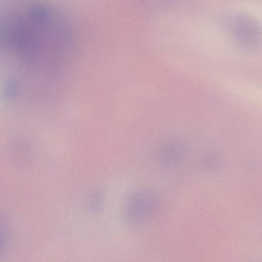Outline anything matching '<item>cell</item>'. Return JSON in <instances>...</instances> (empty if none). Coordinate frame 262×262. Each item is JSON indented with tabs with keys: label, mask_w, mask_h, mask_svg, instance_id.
I'll use <instances>...</instances> for the list:
<instances>
[{
	"label": "cell",
	"mask_w": 262,
	"mask_h": 262,
	"mask_svg": "<svg viewBox=\"0 0 262 262\" xmlns=\"http://www.w3.org/2000/svg\"><path fill=\"white\" fill-rule=\"evenodd\" d=\"M71 32L42 0H4L0 4V50L30 67L54 69L65 59Z\"/></svg>",
	"instance_id": "1"
},
{
	"label": "cell",
	"mask_w": 262,
	"mask_h": 262,
	"mask_svg": "<svg viewBox=\"0 0 262 262\" xmlns=\"http://www.w3.org/2000/svg\"><path fill=\"white\" fill-rule=\"evenodd\" d=\"M225 28L233 40L243 50L256 51L260 46V27L257 19L242 13L228 15Z\"/></svg>",
	"instance_id": "2"
},
{
	"label": "cell",
	"mask_w": 262,
	"mask_h": 262,
	"mask_svg": "<svg viewBox=\"0 0 262 262\" xmlns=\"http://www.w3.org/2000/svg\"><path fill=\"white\" fill-rule=\"evenodd\" d=\"M158 198L148 189H141L130 194L124 206V216L128 224L139 225L151 219L157 211Z\"/></svg>",
	"instance_id": "3"
},
{
	"label": "cell",
	"mask_w": 262,
	"mask_h": 262,
	"mask_svg": "<svg viewBox=\"0 0 262 262\" xmlns=\"http://www.w3.org/2000/svg\"><path fill=\"white\" fill-rule=\"evenodd\" d=\"M185 154V149L182 144L177 142H170L162 151V159L166 165H174L182 160Z\"/></svg>",
	"instance_id": "4"
},
{
	"label": "cell",
	"mask_w": 262,
	"mask_h": 262,
	"mask_svg": "<svg viewBox=\"0 0 262 262\" xmlns=\"http://www.w3.org/2000/svg\"><path fill=\"white\" fill-rule=\"evenodd\" d=\"M102 199L100 194H96L93 196L91 200H90V208L93 211H99V208L102 206Z\"/></svg>",
	"instance_id": "5"
},
{
	"label": "cell",
	"mask_w": 262,
	"mask_h": 262,
	"mask_svg": "<svg viewBox=\"0 0 262 262\" xmlns=\"http://www.w3.org/2000/svg\"><path fill=\"white\" fill-rule=\"evenodd\" d=\"M6 245H7V241H6L5 236L0 232V253H2V251H4Z\"/></svg>",
	"instance_id": "6"
}]
</instances>
